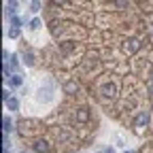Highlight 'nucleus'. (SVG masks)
<instances>
[{"instance_id": "nucleus-18", "label": "nucleus", "mask_w": 153, "mask_h": 153, "mask_svg": "<svg viewBox=\"0 0 153 153\" xmlns=\"http://www.w3.org/2000/svg\"><path fill=\"white\" fill-rule=\"evenodd\" d=\"M11 66L17 68V55H11Z\"/></svg>"}, {"instance_id": "nucleus-22", "label": "nucleus", "mask_w": 153, "mask_h": 153, "mask_svg": "<svg viewBox=\"0 0 153 153\" xmlns=\"http://www.w3.org/2000/svg\"><path fill=\"white\" fill-rule=\"evenodd\" d=\"M126 153H132V151H126Z\"/></svg>"}, {"instance_id": "nucleus-5", "label": "nucleus", "mask_w": 153, "mask_h": 153, "mask_svg": "<svg viewBox=\"0 0 153 153\" xmlns=\"http://www.w3.org/2000/svg\"><path fill=\"white\" fill-rule=\"evenodd\" d=\"M34 151L36 153H51V147H49L47 140H36L34 143Z\"/></svg>"}, {"instance_id": "nucleus-23", "label": "nucleus", "mask_w": 153, "mask_h": 153, "mask_svg": "<svg viewBox=\"0 0 153 153\" xmlns=\"http://www.w3.org/2000/svg\"><path fill=\"white\" fill-rule=\"evenodd\" d=\"M151 76H153V70H151Z\"/></svg>"}, {"instance_id": "nucleus-20", "label": "nucleus", "mask_w": 153, "mask_h": 153, "mask_svg": "<svg viewBox=\"0 0 153 153\" xmlns=\"http://www.w3.org/2000/svg\"><path fill=\"white\" fill-rule=\"evenodd\" d=\"M66 0H53V4H64Z\"/></svg>"}, {"instance_id": "nucleus-21", "label": "nucleus", "mask_w": 153, "mask_h": 153, "mask_svg": "<svg viewBox=\"0 0 153 153\" xmlns=\"http://www.w3.org/2000/svg\"><path fill=\"white\" fill-rule=\"evenodd\" d=\"M100 153H113V149H102Z\"/></svg>"}, {"instance_id": "nucleus-9", "label": "nucleus", "mask_w": 153, "mask_h": 153, "mask_svg": "<svg viewBox=\"0 0 153 153\" xmlns=\"http://www.w3.org/2000/svg\"><path fill=\"white\" fill-rule=\"evenodd\" d=\"M24 64H26V66H34V55H32L30 51L24 55Z\"/></svg>"}, {"instance_id": "nucleus-12", "label": "nucleus", "mask_w": 153, "mask_h": 153, "mask_svg": "<svg viewBox=\"0 0 153 153\" xmlns=\"http://www.w3.org/2000/svg\"><path fill=\"white\" fill-rule=\"evenodd\" d=\"M11 26L13 28H19V26H22V19H19L17 15H11Z\"/></svg>"}, {"instance_id": "nucleus-14", "label": "nucleus", "mask_w": 153, "mask_h": 153, "mask_svg": "<svg viewBox=\"0 0 153 153\" xmlns=\"http://www.w3.org/2000/svg\"><path fill=\"white\" fill-rule=\"evenodd\" d=\"M30 28H32V30H38V28H41V19H32V22H30Z\"/></svg>"}, {"instance_id": "nucleus-17", "label": "nucleus", "mask_w": 153, "mask_h": 153, "mask_svg": "<svg viewBox=\"0 0 153 153\" xmlns=\"http://www.w3.org/2000/svg\"><path fill=\"white\" fill-rule=\"evenodd\" d=\"M115 2H117V7H121V9L128 7V0H115Z\"/></svg>"}, {"instance_id": "nucleus-6", "label": "nucleus", "mask_w": 153, "mask_h": 153, "mask_svg": "<svg viewBox=\"0 0 153 153\" xmlns=\"http://www.w3.org/2000/svg\"><path fill=\"white\" fill-rule=\"evenodd\" d=\"M76 121H79V123L89 121V111L87 108H79V111H76Z\"/></svg>"}, {"instance_id": "nucleus-7", "label": "nucleus", "mask_w": 153, "mask_h": 153, "mask_svg": "<svg viewBox=\"0 0 153 153\" xmlns=\"http://www.w3.org/2000/svg\"><path fill=\"white\" fill-rule=\"evenodd\" d=\"M64 91L66 94H76V91H79V85H76L74 81H66L64 83Z\"/></svg>"}, {"instance_id": "nucleus-8", "label": "nucleus", "mask_w": 153, "mask_h": 153, "mask_svg": "<svg viewBox=\"0 0 153 153\" xmlns=\"http://www.w3.org/2000/svg\"><path fill=\"white\" fill-rule=\"evenodd\" d=\"M2 130H4V134L13 130V121H11V119L7 117V115H4V117H2Z\"/></svg>"}, {"instance_id": "nucleus-16", "label": "nucleus", "mask_w": 153, "mask_h": 153, "mask_svg": "<svg viewBox=\"0 0 153 153\" xmlns=\"http://www.w3.org/2000/svg\"><path fill=\"white\" fill-rule=\"evenodd\" d=\"M2 98H4V102L11 100V91H9V89H2Z\"/></svg>"}, {"instance_id": "nucleus-2", "label": "nucleus", "mask_w": 153, "mask_h": 153, "mask_svg": "<svg viewBox=\"0 0 153 153\" xmlns=\"http://www.w3.org/2000/svg\"><path fill=\"white\" fill-rule=\"evenodd\" d=\"M51 98H53V89H51V85H45V87L38 89V100H41V102H49Z\"/></svg>"}, {"instance_id": "nucleus-1", "label": "nucleus", "mask_w": 153, "mask_h": 153, "mask_svg": "<svg viewBox=\"0 0 153 153\" xmlns=\"http://www.w3.org/2000/svg\"><path fill=\"white\" fill-rule=\"evenodd\" d=\"M138 49H140V43L136 41V38H128V41L123 43V51L130 53V55H132V53H136Z\"/></svg>"}, {"instance_id": "nucleus-13", "label": "nucleus", "mask_w": 153, "mask_h": 153, "mask_svg": "<svg viewBox=\"0 0 153 153\" xmlns=\"http://www.w3.org/2000/svg\"><path fill=\"white\" fill-rule=\"evenodd\" d=\"M30 9L36 13V11H41V0H32V4H30Z\"/></svg>"}, {"instance_id": "nucleus-3", "label": "nucleus", "mask_w": 153, "mask_h": 153, "mask_svg": "<svg viewBox=\"0 0 153 153\" xmlns=\"http://www.w3.org/2000/svg\"><path fill=\"white\" fill-rule=\"evenodd\" d=\"M100 94L104 96V98H115V94H117V87H115L113 83H104V85H100Z\"/></svg>"}, {"instance_id": "nucleus-10", "label": "nucleus", "mask_w": 153, "mask_h": 153, "mask_svg": "<svg viewBox=\"0 0 153 153\" xmlns=\"http://www.w3.org/2000/svg\"><path fill=\"white\" fill-rule=\"evenodd\" d=\"M11 85L19 87V85H22V76H19V74H11Z\"/></svg>"}, {"instance_id": "nucleus-11", "label": "nucleus", "mask_w": 153, "mask_h": 153, "mask_svg": "<svg viewBox=\"0 0 153 153\" xmlns=\"http://www.w3.org/2000/svg\"><path fill=\"white\" fill-rule=\"evenodd\" d=\"M7 106H9V111H17V106H19V102H17L15 98H11V100H7Z\"/></svg>"}, {"instance_id": "nucleus-19", "label": "nucleus", "mask_w": 153, "mask_h": 153, "mask_svg": "<svg viewBox=\"0 0 153 153\" xmlns=\"http://www.w3.org/2000/svg\"><path fill=\"white\" fill-rule=\"evenodd\" d=\"M147 89H149V94L153 96V81H149V85H147Z\"/></svg>"}, {"instance_id": "nucleus-4", "label": "nucleus", "mask_w": 153, "mask_h": 153, "mask_svg": "<svg viewBox=\"0 0 153 153\" xmlns=\"http://www.w3.org/2000/svg\"><path fill=\"white\" fill-rule=\"evenodd\" d=\"M134 123H136V128H147V123H149V113H147V111L138 113L136 119H134Z\"/></svg>"}, {"instance_id": "nucleus-15", "label": "nucleus", "mask_w": 153, "mask_h": 153, "mask_svg": "<svg viewBox=\"0 0 153 153\" xmlns=\"http://www.w3.org/2000/svg\"><path fill=\"white\" fill-rule=\"evenodd\" d=\"M19 36V28H11L9 30V38H17Z\"/></svg>"}]
</instances>
